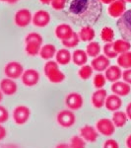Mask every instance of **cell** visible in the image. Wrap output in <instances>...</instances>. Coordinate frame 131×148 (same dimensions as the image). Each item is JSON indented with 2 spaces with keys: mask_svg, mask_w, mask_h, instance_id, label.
Wrapping results in <instances>:
<instances>
[{
  "mask_svg": "<svg viewBox=\"0 0 131 148\" xmlns=\"http://www.w3.org/2000/svg\"><path fill=\"white\" fill-rule=\"evenodd\" d=\"M103 14L101 0H70L67 9L68 18L82 26L96 24Z\"/></svg>",
  "mask_w": 131,
  "mask_h": 148,
  "instance_id": "obj_1",
  "label": "cell"
},
{
  "mask_svg": "<svg viewBox=\"0 0 131 148\" xmlns=\"http://www.w3.org/2000/svg\"><path fill=\"white\" fill-rule=\"evenodd\" d=\"M44 72L49 82L54 84L63 82L66 78L65 74L59 68V64L53 60H47V62L44 66Z\"/></svg>",
  "mask_w": 131,
  "mask_h": 148,
  "instance_id": "obj_2",
  "label": "cell"
},
{
  "mask_svg": "<svg viewBox=\"0 0 131 148\" xmlns=\"http://www.w3.org/2000/svg\"><path fill=\"white\" fill-rule=\"evenodd\" d=\"M118 31L120 32L122 38L126 40H131V9L124 12L121 17L118 18L116 22Z\"/></svg>",
  "mask_w": 131,
  "mask_h": 148,
  "instance_id": "obj_3",
  "label": "cell"
},
{
  "mask_svg": "<svg viewBox=\"0 0 131 148\" xmlns=\"http://www.w3.org/2000/svg\"><path fill=\"white\" fill-rule=\"evenodd\" d=\"M56 121L60 126L65 128L71 127L75 125L76 123V116L75 114L71 110H62L60 111L56 116Z\"/></svg>",
  "mask_w": 131,
  "mask_h": 148,
  "instance_id": "obj_4",
  "label": "cell"
},
{
  "mask_svg": "<svg viewBox=\"0 0 131 148\" xmlns=\"http://www.w3.org/2000/svg\"><path fill=\"white\" fill-rule=\"evenodd\" d=\"M30 116H31L30 108L27 106H23V105L16 107L13 111V114H12L14 123L18 125H25L29 121V119H30Z\"/></svg>",
  "mask_w": 131,
  "mask_h": 148,
  "instance_id": "obj_5",
  "label": "cell"
},
{
  "mask_svg": "<svg viewBox=\"0 0 131 148\" xmlns=\"http://www.w3.org/2000/svg\"><path fill=\"white\" fill-rule=\"evenodd\" d=\"M24 66L18 61H10L4 67V74L10 79H19L24 73Z\"/></svg>",
  "mask_w": 131,
  "mask_h": 148,
  "instance_id": "obj_6",
  "label": "cell"
},
{
  "mask_svg": "<svg viewBox=\"0 0 131 148\" xmlns=\"http://www.w3.org/2000/svg\"><path fill=\"white\" fill-rule=\"evenodd\" d=\"M33 20V14L27 8H23L18 10L14 15L15 25L20 28H26L31 24Z\"/></svg>",
  "mask_w": 131,
  "mask_h": 148,
  "instance_id": "obj_7",
  "label": "cell"
},
{
  "mask_svg": "<svg viewBox=\"0 0 131 148\" xmlns=\"http://www.w3.org/2000/svg\"><path fill=\"white\" fill-rule=\"evenodd\" d=\"M96 128L100 134L104 136H111L115 131V125H113V121L108 118L100 119L96 123Z\"/></svg>",
  "mask_w": 131,
  "mask_h": 148,
  "instance_id": "obj_8",
  "label": "cell"
},
{
  "mask_svg": "<svg viewBox=\"0 0 131 148\" xmlns=\"http://www.w3.org/2000/svg\"><path fill=\"white\" fill-rule=\"evenodd\" d=\"M40 73L34 68H29L24 71L21 76V81L26 87H34L40 82Z\"/></svg>",
  "mask_w": 131,
  "mask_h": 148,
  "instance_id": "obj_9",
  "label": "cell"
},
{
  "mask_svg": "<svg viewBox=\"0 0 131 148\" xmlns=\"http://www.w3.org/2000/svg\"><path fill=\"white\" fill-rule=\"evenodd\" d=\"M83 97L80 93L72 92L69 94L65 98V105L66 107L71 110V111H78L83 107Z\"/></svg>",
  "mask_w": 131,
  "mask_h": 148,
  "instance_id": "obj_10",
  "label": "cell"
},
{
  "mask_svg": "<svg viewBox=\"0 0 131 148\" xmlns=\"http://www.w3.org/2000/svg\"><path fill=\"white\" fill-rule=\"evenodd\" d=\"M126 3L125 0H114L113 3L108 5V13L111 18H119L124 14L126 11Z\"/></svg>",
  "mask_w": 131,
  "mask_h": 148,
  "instance_id": "obj_11",
  "label": "cell"
},
{
  "mask_svg": "<svg viewBox=\"0 0 131 148\" xmlns=\"http://www.w3.org/2000/svg\"><path fill=\"white\" fill-rule=\"evenodd\" d=\"M50 14L46 10H39L33 15L32 23L38 28H44L50 22Z\"/></svg>",
  "mask_w": 131,
  "mask_h": 148,
  "instance_id": "obj_12",
  "label": "cell"
},
{
  "mask_svg": "<svg viewBox=\"0 0 131 148\" xmlns=\"http://www.w3.org/2000/svg\"><path fill=\"white\" fill-rule=\"evenodd\" d=\"M99 134L97 128L90 125H86L80 128V136L85 140L86 142H96L99 138Z\"/></svg>",
  "mask_w": 131,
  "mask_h": 148,
  "instance_id": "obj_13",
  "label": "cell"
},
{
  "mask_svg": "<svg viewBox=\"0 0 131 148\" xmlns=\"http://www.w3.org/2000/svg\"><path fill=\"white\" fill-rule=\"evenodd\" d=\"M54 34H55L57 39L62 42V40L70 39L73 36V34H74V30H73V28L70 25L62 23L56 26L55 30H54Z\"/></svg>",
  "mask_w": 131,
  "mask_h": 148,
  "instance_id": "obj_14",
  "label": "cell"
},
{
  "mask_svg": "<svg viewBox=\"0 0 131 148\" xmlns=\"http://www.w3.org/2000/svg\"><path fill=\"white\" fill-rule=\"evenodd\" d=\"M109 65H111V59L106 57L104 54H99L98 56L94 57L91 61V66L93 69L95 71H98V72L106 71Z\"/></svg>",
  "mask_w": 131,
  "mask_h": 148,
  "instance_id": "obj_15",
  "label": "cell"
},
{
  "mask_svg": "<svg viewBox=\"0 0 131 148\" xmlns=\"http://www.w3.org/2000/svg\"><path fill=\"white\" fill-rule=\"evenodd\" d=\"M0 90L3 93V95L12 96L18 91V85L15 80L6 77L0 81Z\"/></svg>",
  "mask_w": 131,
  "mask_h": 148,
  "instance_id": "obj_16",
  "label": "cell"
},
{
  "mask_svg": "<svg viewBox=\"0 0 131 148\" xmlns=\"http://www.w3.org/2000/svg\"><path fill=\"white\" fill-rule=\"evenodd\" d=\"M108 92L106 89L102 88V89H97L96 91L92 94L91 102L92 105L96 109H101L104 106V103L108 98Z\"/></svg>",
  "mask_w": 131,
  "mask_h": 148,
  "instance_id": "obj_17",
  "label": "cell"
},
{
  "mask_svg": "<svg viewBox=\"0 0 131 148\" xmlns=\"http://www.w3.org/2000/svg\"><path fill=\"white\" fill-rule=\"evenodd\" d=\"M111 91L113 94L117 95L119 97H124L129 95V93L131 92V87L128 83H126L125 81H116L113 82L111 85Z\"/></svg>",
  "mask_w": 131,
  "mask_h": 148,
  "instance_id": "obj_18",
  "label": "cell"
},
{
  "mask_svg": "<svg viewBox=\"0 0 131 148\" xmlns=\"http://www.w3.org/2000/svg\"><path fill=\"white\" fill-rule=\"evenodd\" d=\"M104 76L109 82H116L122 78V70L118 65H109L104 71Z\"/></svg>",
  "mask_w": 131,
  "mask_h": 148,
  "instance_id": "obj_19",
  "label": "cell"
},
{
  "mask_svg": "<svg viewBox=\"0 0 131 148\" xmlns=\"http://www.w3.org/2000/svg\"><path fill=\"white\" fill-rule=\"evenodd\" d=\"M121 106H122V100H121L119 96H117L115 94L108 96L106 103H104V107L111 112L118 111L121 108Z\"/></svg>",
  "mask_w": 131,
  "mask_h": 148,
  "instance_id": "obj_20",
  "label": "cell"
},
{
  "mask_svg": "<svg viewBox=\"0 0 131 148\" xmlns=\"http://www.w3.org/2000/svg\"><path fill=\"white\" fill-rule=\"evenodd\" d=\"M78 35H79V38L80 40H82V42H92V40H94L95 37H96V32H95L94 28L92 27V26H82L79 31V33H78Z\"/></svg>",
  "mask_w": 131,
  "mask_h": 148,
  "instance_id": "obj_21",
  "label": "cell"
},
{
  "mask_svg": "<svg viewBox=\"0 0 131 148\" xmlns=\"http://www.w3.org/2000/svg\"><path fill=\"white\" fill-rule=\"evenodd\" d=\"M42 46V42L40 40H28V42H25V51L28 56H35L40 54Z\"/></svg>",
  "mask_w": 131,
  "mask_h": 148,
  "instance_id": "obj_22",
  "label": "cell"
},
{
  "mask_svg": "<svg viewBox=\"0 0 131 148\" xmlns=\"http://www.w3.org/2000/svg\"><path fill=\"white\" fill-rule=\"evenodd\" d=\"M72 60V53H70L68 49H61L56 51L55 61L59 65H67Z\"/></svg>",
  "mask_w": 131,
  "mask_h": 148,
  "instance_id": "obj_23",
  "label": "cell"
},
{
  "mask_svg": "<svg viewBox=\"0 0 131 148\" xmlns=\"http://www.w3.org/2000/svg\"><path fill=\"white\" fill-rule=\"evenodd\" d=\"M56 47L52 44H46L40 47V54L39 56L44 60H50L52 57L55 56L56 54Z\"/></svg>",
  "mask_w": 131,
  "mask_h": 148,
  "instance_id": "obj_24",
  "label": "cell"
},
{
  "mask_svg": "<svg viewBox=\"0 0 131 148\" xmlns=\"http://www.w3.org/2000/svg\"><path fill=\"white\" fill-rule=\"evenodd\" d=\"M88 54L86 51H83V49H75L72 53V61L75 65L77 66H82L85 65L88 61Z\"/></svg>",
  "mask_w": 131,
  "mask_h": 148,
  "instance_id": "obj_25",
  "label": "cell"
},
{
  "mask_svg": "<svg viewBox=\"0 0 131 148\" xmlns=\"http://www.w3.org/2000/svg\"><path fill=\"white\" fill-rule=\"evenodd\" d=\"M111 121H113V125H115V127H123L128 121L127 114H126L125 112L118 110V111L113 112Z\"/></svg>",
  "mask_w": 131,
  "mask_h": 148,
  "instance_id": "obj_26",
  "label": "cell"
},
{
  "mask_svg": "<svg viewBox=\"0 0 131 148\" xmlns=\"http://www.w3.org/2000/svg\"><path fill=\"white\" fill-rule=\"evenodd\" d=\"M113 49L114 51L116 52L117 54H121L124 53V52L129 51L131 49V44L129 40H116L113 42Z\"/></svg>",
  "mask_w": 131,
  "mask_h": 148,
  "instance_id": "obj_27",
  "label": "cell"
},
{
  "mask_svg": "<svg viewBox=\"0 0 131 148\" xmlns=\"http://www.w3.org/2000/svg\"><path fill=\"white\" fill-rule=\"evenodd\" d=\"M117 65L124 69L131 68V51L124 52V53L118 54Z\"/></svg>",
  "mask_w": 131,
  "mask_h": 148,
  "instance_id": "obj_28",
  "label": "cell"
},
{
  "mask_svg": "<svg viewBox=\"0 0 131 148\" xmlns=\"http://www.w3.org/2000/svg\"><path fill=\"white\" fill-rule=\"evenodd\" d=\"M101 46L98 42H95V40H92L88 44V46L86 47V52H87L88 56L91 57H96L101 53Z\"/></svg>",
  "mask_w": 131,
  "mask_h": 148,
  "instance_id": "obj_29",
  "label": "cell"
},
{
  "mask_svg": "<svg viewBox=\"0 0 131 148\" xmlns=\"http://www.w3.org/2000/svg\"><path fill=\"white\" fill-rule=\"evenodd\" d=\"M101 39L104 42H113L114 40V31L111 27H104L101 31Z\"/></svg>",
  "mask_w": 131,
  "mask_h": 148,
  "instance_id": "obj_30",
  "label": "cell"
},
{
  "mask_svg": "<svg viewBox=\"0 0 131 148\" xmlns=\"http://www.w3.org/2000/svg\"><path fill=\"white\" fill-rule=\"evenodd\" d=\"M93 71H94V69H93L91 65L85 64V65L81 66V68L79 69V71H78V75H79V77L82 80H88L92 77Z\"/></svg>",
  "mask_w": 131,
  "mask_h": 148,
  "instance_id": "obj_31",
  "label": "cell"
},
{
  "mask_svg": "<svg viewBox=\"0 0 131 148\" xmlns=\"http://www.w3.org/2000/svg\"><path fill=\"white\" fill-rule=\"evenodd\" d=\"M106 83V78L104 76V74L102 72L97 73L96 75L94 76V79H93V84H94L95 88L97 89H102V88L104 87Z\"/></svg>",
  "mask_w": 131,
  "mask_h": 148,
  "instance_id": "obj_32",
  "label": "cell"
},
{
  "mask_svg": "<svg viewBox=\"0 0 131 148\" xmlns=\"http://www.w3.org/2000/svg\"><path fill=\"white\" fill-rule=\"evenodd\" d=\"M80 40H80V38H79V35H78L76 32H74V34H73V36L70 38V39H68V40H62V42H61V44H62L65 47L71 49V47H77L78 45H79Z\"/></svg>",
  "mask_w": 131,
  "mask_h": 148,
  "instance_id": "obj_33",
  "label": "cell"
},
{
  "mask_svg": "<svg viewBox=\"0 0 131 148\" xmlns=\"http://www.w3.org/2000/svg\"><path fill=\"white\" fill-rule=\"evenodd\" d=\"M69 146L70 148H86V141L80 135H74L71 137Z\"/></svg>",
  "mask_w": 131,
  "mask_h": 148,
  "instance_id": "obj_34",
  "label": "cell"
},
{
  "mask_svg": "<svg viewBox=\"0 0 131 148\" xmlns=\"http://www.w3.org/2000/svg\"><path fill=\"white\" fill-rule=\"evenodd\" d=\"M103 51H104V54L106 57H108L109 59L111 58H115V57L118 56V54L114 51L113 49V42H106V45L103 47Z\"/></svg>",
  "mask_w": 131,
  "mask_h": 148,
  "instance_id": "obj_35",
  "label": "cell"
},
{
  "mask_svg": "<svg viewBox=\"0 0 131 148\" xmlns=\"http://www.w3.org/2000/svg\"><path fill=\"white\" fill-rule=\"evenodd\" d=\"M67 0H51L50 5L52 9L55 11H61L65 8Z\"/></svg>",
  "mask_w": 131,
  "mask_h": 148,
  "instance_id": "obj_36",
  "label": "cell"
},
{
  "mask_svg": "<svg viewBox=\"0 0 131 148\" xmlns=\"http://www.w3.org/2000/svg\"><path fill=\"white\" fill-rule=\"evenodd\" d=\"M9 120V113L4 106L0 105V123H4Z\"/></svg>",
  "mask_w": 131,
  "mask_h": 148,
  "instance_id": "obj_37",
  "label": "cell"
},
{
  "mask_svg": "<svg viewBox=\"0 0 131 148\" xmlns=\"http://www.w3.org/2000/svg\"><path fill=\"white\" fill-rule=\"evenodd\" d=\"M28 40H40V42H44V39L40 36L39 33L35 32H32L30 34H28L25 38V42H28Z\"/></svg>",
  "mask_w": 131,
  "mask_h": 148,
  "instance_id": "obj_38",
  "label": "cell"
},
{
  "mask_svg": "<svg viewBox=\"0 0 131 148\" xmlns=\"http://www.w3.org/2000/svg\"><path fill=\"white\" fill-rule=\"evenodd\" d=\"M103 148H119V144L115 139H108L104 141Z\"/></svg>",
  "mask_w": 131,
  "mask_h": 148,
  "instance_id": "obj_39",
  "label": "cell"
},
{
  "mask_svg": "<svg viewBox=\"0 0 131 148\" xmlns=\"http://www.w3.org/2000/svg\"><path fill=\"white\" fill-rule=\"evenodd\" d=\"M122 79L126 83L131 85V68L125 69L124 71H122Z\"/></svg>",
  "mask_w": 131,
  "mask_h": 148,
  "instance_id": "obj_40",
  "label": "cell"
},
{
  "mask_svg": "<svg viewBox=\"0 0 131 148\" xmlns=\"http://www.w3.org/2000/svg\"><path fill=\"white\" fill-rule=\"evenodd\" d=\"M7 136V130L3 125L0 123V141L3 140L4 138Z\"/></svg>",
  "mask_w": 131,
  "mask_h": 148,
  "instance_id": "obj_41",
  "label": "cell"
},
{
  "mask_svg": "<svg viewBox=\"0 0 131 148\" xmlns=\"http://www.w3.org/2000/svg\"><path fill=\"white\" fill-rule=\"evenodd\" d=\"M125 113H126V114H127L128 120H131V102L127 105V107H126Z\"/></svg>",
  "mask_w": 131,
  "mask_h": 148,
  "instance_id": "obj_42",
  "label": "cell"
},
{
  "mask_svg": "<svg viewBox=\"0 0 131 148\" xmlns=\"http://www.w3.org/2000/svg\"><path fill=\"white\" fill-rule=\"evenodd\" d=\"M125 144H126V147L127 148H131V134H129L127 137H126Z\"/></svg>",
  "mask_w": 131,
  "mask_h": 148,
  "instance_id": "obj_43",
  "label": "cell"
},
{
  "mask_svg": "<svg viewBox=\"0 0 131 148\" xmlns=\"http://www.w3.org/2000/svg\"><path fill=\"white\" fill-rule=\"evenodd\" d=\"M55 148H70V146L67 143H58L55 146Z\"/></svg>",
  "mask_w": 131,
  "mask_h": 148,
  "instance_id": "obj_44",
  "label": "cell"
},
{
  "mask_svg": "<svg viewBox=\"0 0 131 148\" xmlns=\"http://www.w3.org/2000/svg\"><path fill=\"white\" fill-rule=\"evenodd\" d=\"M40 2L42 4H44V5H48V4L51 3V0H40Z\"/></svg>",
  "mask_w": 131,
  "mask_h": 148,
  "instance_id": "obj_45",
  "label": "cell"
},
{
  "mask_svg": "<svg viewBox=\"0 0 131 148\" xmlns=\"http://www.w3.org/2000/svg\"><path fill=\"white\" fill-rule=\"evenodd\" d=\"M114 1V0H101V2L103 4H108V5H109L111 3H113V2Z\"/></svg>",
  "mask_w": 131,
  "mask_h": 148,
  "instance_id": "obj_46",
  "label": "cell"
},
{
  "mask_svg": "<svg viewBox=\"0 0 131 148\" xmlns=\"http://www.w3.org/2000/svg\"><path fill=\"white\" fill-rule=\"evenodd\" d=\"M18 1H19V0H9L8 3L9 4H15V3H17Z\"/></svg>",
  "mask_w": 131,
  "mask_h": 148,
  "instance_id": "obj_47",
  "label": "cell"
},
{
  "mask_svg": "<svg viewBox=\"0 0 131 148\" xmlns=\"http://www.w3.org/2000/svg\"><path fill=\"white\" fill-rule=\"evenodd\" d=\"M2 100H3V93H2L1 90H0V103H1Z\"/></svg>",
  "mask_w": 131,
  "mask_h": 148,
  "instance_id": "obj_48",
  "label": "cell"
},
{
  "mask_svg": "<svg viewBox=\"0 0 131 148\" xmlns=\"http://www.w3.org/2000/svg\"><path fill=\"white\" fill-rule=\"evenodd\" d=\"M0 1H1V2H7V3H8L9 0H0Z\"/></svg>",
  "mask_w": 131,
  "mask_h": 148,
  "instance_id": "obj_49",
  "label": "cell"
},
{
  "mask_svg": "<svg viewBox=\"0 0 131 148\" xmlns=\"http://www.w3.org/2000/svg\"><path fill=\"white\" fill-rule=\"evenodd\" d=\"M126 2H131V0H125Z\"/></svg>",
  "mask_w": 131,
  "mask_h": 148,
  "instance_id": "obj_50",
  "label": "cell"
}]
</instances>
